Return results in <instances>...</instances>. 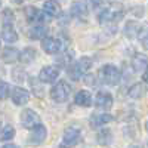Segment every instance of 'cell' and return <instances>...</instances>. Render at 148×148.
I'll return each mask as SVG.
<instances>
[{
    "label": "cell",
    "instance_id": "17",
    "mask_svg": "<svg viewBox=\"0 0 148 148\" xmlns=\"http://www.w3.org/2000/svg\"><path fill=\"white\" fill-rule=\"evenodd\" d=\"M92 95L89 90H79L74 96V102L79 107H90L92 105Z\"/></svg>",
    "mask_w": 148,
    "mask_h": 148
},
{
    "label": "cell",
    "instance_id": "25",
    "mask_svg": "<svg viewBox=\"0 0 148 148\" xmlns=\"http://www.w3.org/2000/svg\"><path fill=\"white\" fill-rule=\"evenodd\" d=\"M14 136H15V129L12 127L10 125H6V126L2 129V132H0V139H2L3 142L10 141Z\"/></svg>",
    "mask_w": 148,
    "mask_h": 148
},
{
    "label": "cell",
    "instance_id": "2",
    "mask_svg": "<svg viewBox=\"0 0 148 148\" xmlns=\"http://www.w3.org/2000/svg\"><path fill=\"white\" fill-rule=\"evenodd\" d=\"M90 67H92V61H90V58L83 56V58H80L79 61H76V62H74L73 65L68 67V74H70V77H71V79L79 80V79H82V77L84 76V74H88V73H89Z\"/></svg>",
    "mask_w": 148,
    "mask_h": 148
},
{
    "label": "cell",
    "instance_id": "12",
    "mask_svg": "<svg viewBox=\"0 0 148 148\" xmlns=\"http://www.w3.org/2000/svg\"><path fill=\"white\" fill-rule=\"evenodd\" d=\"M43 14L47 18H55L61 15V5L56 0H46L43 3Z\"/></svg>",
    "mask_w": 148,
    "mask_h": 148
},
{
    "label": "cell",
    "instance_id": "9",
    "mask_svg": "<svg viewBox=\"0 0 148 148\" xmlns=\"http://www.w3.org/2000/svg\"><path fill=\"white\" fill-rule=\"evenodd\" d=\"M10 98H12V101H14L15 105H25V104L30 101V92H28L27 89L16 86V88L12 89Z\"/></svg>",
    "mask_w": 148,
    "mask_h": 148
},
{
    "label": "cell",
    "instance_id": "5",
    "mask_svg": "<svg viewBox=\"0 0 148 148\" xmlns=\"http://www.w3.org/2000/svg\"><path fill=\"white\" fill-rule=\"evenodd\" d=\"M80 136H82L80 129H77V127L65 129L62 141H61V144H59V148H73V147H76L80 142Z\"/></svg>",
    "mask_w": 148,
    "mask_h": 148
},
{
    "label": "cell",
    "instance_id": "10",
    "mask_svg": "<svg viewBox=\"0 0 148 148\" xmlns=\"http://www.w3.org/2000/svg\"><path fill=\"white\" fill-rule=\"evenodd\" d=\"M47 136V129L45 125H42V123H39V125H36L33 129H31V135H30V142L31 144H42L45 142Z\"/></svg>",
    "mask_w": 148,
    "mask_h": 148
},
{
    "label": "cell",
    "instance_id": "15",
    "mask_svg": "<svg viewBox=\"0 0 148 148\" xmlns=\"http://www.w3.org/2000/svg\"><path fill=\"white\" fill-rule=\"evenodd\" d=\"M141 30L142 27L138 21H127L125 25V36L129 37V39H136L141 34Z\"/></svg>",
    "mask_w": 148,
    "mask_h": 148
},
{
    "label": "cell",
    "instance_id": "13",
    "mask_svg": "<svg viewBox=\"0 0 148 148\" xmlns=\"http://www.w3.org/2000/svg\"><path fill=\"white\" fill-rule=\"evenodd\" d=\"M113 102H114V99L108 92H99L95 98V105L99 110H110L113 107Z\"/></svg>",
    "mask_w": 148,
    "mask_h": 148
},
{
    "label": "cell",
    "instance_id": "11",
    "mask_svg": "<svg viewBox=\"0 0 148 148\" xmlns=\"http://www.w3.org/2000/svg\"><path fill=\"white\" fill-rule=\"evenodd\" d=\"M24 14H25V18L30 21V22H39V24H43L45 21H47V16L43 14V10H39L34 6H27L24 9Z\"/></svg>",
    "mask_w": 148,
    "mask_h": 148
},
{
    "label": "cell",
    "instance_id": "22",
    "mask_svg": "<svg viewBox=\"0 0 148 148\" xmlns=\"http://www.w3.org/2000/svg\"><path fill=\"white\" fill-rule=\"evenodd\" d=\"M36 59V49L34 47H25L22 52H19V59L24 64H30L31 61Z\"/></svg>",
    "mask_w": 148,
    "mask_h": 148
},
{
    "label": "cell",
    "instance_id": "7",
    "mask_svg": "<svg viewBox=\"0 0 148 148\" xmlns=\"http://www.w3.org/2000/svg\"><path fill=\"white\" fill-rule=\"evenodd\" d=\"M59 68L53 65H46L39 73V80L42 83H55L59 77Z\"/></svg>",
    "mask_w": 148,
    "mask_h": 148
},
{
    "label": "cell",
    "instance_id": "26",
    "mask_svg": "<svg viewBox=\"0 0 148 148\" xmlns=\"http://www.w3.org/2000/svg\"><path fill=\"white\" fill-rule=\"evenodd\" d=\"M9 92H10V86L6 82L0 80V99H6Z\"/></svg>",
    "mask_w": 148,
    "mask_h": 148
},
{
    "label": "cell",
    "instance_id": "6",
    "mask_svg": "<svg viewBox=\"0 0 148 148\" xmlns=\"http://www.w3.org/2000/svg\"><path fill=\"white\" fill-rule=\"evenodd\" d=\"M40 123V116L31 108H25L21 113V125L25 129H33L36 125Z\"/></svg>",
    "mask_w": 148,
    "mask_h": 148
},
{
    "label": "cell",
    "instance_id": "3",
    "mask_svg": "<svg viewBox=\"0 0 148 148\" xmlns=\"http://www.w3.org/2000/svg\"><path fill=\"white\" fill-rule=\"evenodd\" d=\"M70 95H71V86L65 80H59L51 89V98L58 104L65 102L70 98Z\"/></svg>",
    "mask_w": 148,
    "mask_h": 148
},
{
    "label": "cell",
    "instance_id": "16",
    "mask_svg": "<svg viewBox=\"0 0 148 148\" xmlns=\"http://www.w3.org/2000/svg\"><path fill=\"white\" fill-rule=\"evenodd\" d=\"M2 39L6 43H15L18 40V33L15 31L12 24H3L2 27Z\"/></svg>",
    "mask_w": 148,
    "mask_h": 148
},
{
    "label": "cell",
    "instance_id": "19",
    "mask_svg": "<svg viewBox=\"0 0 148 148\" xmlns=\"http://www.w3.org/2000/svg\"><path fill=\"white\" fill-rule=\"evenodd\" d=\"M47 34V28L43 25V24H39V25H34L28 30V36L31 37L33 40H42L45 39Z\"/></svg>",
    "mask_w": 148,
    "mask_h": 148
},
{
    "label": "cell",
    "instance_id": "28",
    "mask_svg": "<svg viewBox=\"0 0 148 148\" xmlns=\"http://www.w3.org/2000/svg\"><path fill=\"white\" fill-rule=\"evenodd\" d=\"M3 21H5V24H12V21H14V14H12L10 9H6L3 12Z\"/></svg>",
    "mask_w": 148,
    "mask_h": 148
},
{
    "label": "cell",
    "instance_id": "18",
    "mask_svg": "<svg viewBox=\"0 0 148 148\" xmlns=\"http://www.w3.org/2000/svg\"><path fill=\"white\" fill-rule=\"evenodd\" d=\"M2 59L8 64H14L19 59V51L15 47H6L2 52Z\"/></svg>",
    "mask_w": 148,
    "mask_h": 148
},
{
    "label": "cell",
    "instance_id": "24",
    "mask_svg": "<svg viewBox=\"0 0 148 148\" xmlns=\"http://www.w3.org/2000/svg\"><path fill=\"white\" fill-rule=\"evenodd\" d=\"M111 142H113V135H111V132L108 129H102L99 133H98V144L99 145H110Z\"/></svg>",
    "mask_w": 148,
    "mask_h": 148
},
{
    "label": "cell",
    "instance_id": "21",
    "mask_svg": "<svg viewBox=\"0 0 148 148\" xmlns=\"http://www.w3.org/2000/svg\"><path fill=\"white\" fill-rule=\"evenodd\" d=\"M132 67L135 71H144L145 67H147V56L144 53H138V55H135L133 59H132Z\"/></svg>",
    "mask_w": 148,
    "mask_h": 148
},
{
    "label": "cell",
    "instance_id": "14",
    "mask_svg": "<svg viewBox=\"0 0 148 148\" xmlns=\"http://www.w3.org/2000/svg\"><path fill=\"white\" fill-rule=\"evenodd\" d=\"M88 5H86L84 0H77V2H74L71 5V15L74 18H86V15H88Z\"/></svg>",
    "mask_w": 148,
    "mask_h": 148
},
{
    "label": "cell",
    "instance_id": "23",
    "mask_svg": "<svg viewBox=\"0 0 148 148\" xmlns=\"http://www.w3.org/2000/svg\"><path fill=\"white\" fill-rule=\"evenodd\" d=\"M144 92H145L144 84H142V83H135V84L132 86V88L129 89L127 95L132 98V99H139V98L144 95Z\"/></svg>",
    "mask_w": 148,
    "mask_h": 148
},
{
    "label": "cell",
    "instance_id": "29",
    "mask_svg": "<svg viewBox=\"0 0 148 148\" xmlns=\"http://www.w3.org/2000/svg\"><path fill=\"white\" fill-rule=\"evenodd\" d=\"M2 148H18L16 145H14V144H6V145H3Z\"/></svg>",
    "mask_w": 148,
    "mask_h": 148
},
{
    "label": "cell",
    "instance_id": "32",
    "mask_svg": "<svg viewBox=\"0 0 148 148\" xmlns=\"http://www.w3.org/2000/svg\"><path fill=\"white\" fill-rule=\"evenodd\" d=\"M0 46H2V45H0Z\"/></svg>",
    "mask_w": 148,
    "mask_h": 148
},
{
    "label": "cell",
    "instance_id": "1",
    "mask_svg": "<svg viewBox=\"0 0 148 148\" xmlns=\"http://www.w3.org/2000/svg\"><path fill=\"white\" fill-rule=\"evenodd\" d=\"M99 76H101V80L105 84H108V86H117L120 83V80H121V70L117 65L107 64V65H104L99 70Z\"/></svg>",
    "mask_w": 148,
    "mask_h": 148
},
{
    "label": "cell",
    "instance_id": "30",
    "mask_svg": "<svg viewBox=\"0 0 148 148\" xmlns=\"http://www.w3.org/2000/svg\"><path fill=\"white\" fill-rule=\"evenodd\" d=\"M129 148H141V147H139V145H136V144H135V145H130Z\"/></svg>",
    "mask_w": 148,
    "mask_h": 148
},
{
    "label": "cell",
    "instance_id": "27",
    "mask_svg": "<svg viewBox=\"0 0 148 148\" xmlns=\"http://www.w3.org/2000/svg\"><path fill=\"white\" fill-rule=\"evenodd\" d=\"M102 5H104V0H89V6L88 8L96 10V9H102Z\"/></svg>",
    "mask_w": 148,
    "mask_h": 148
},
{
    "label": "cell",
    "instance_id": "31",
    "mask_svg": "<svg viewBox=\"0 0 148 148\" xmlns=\"http://www.w3.org/2000/svg\"><path fill=\"white\" fill-rule=\"evenodd\" d=\"M0 8H2V0H0Z\"/></svg>",
    "mask_w": 148,
    "mask_h": 148
},
{
    "label": "cell",
    "instance_id": "8",
    "mask_svg": "<svg viewBox=\"0 0 148 148\" xmlns=\"http://www.w3.org/2000/svg\"><path fill=\"white\" fill-rule=\"evenodd\" d=\"M42 49L47 55H55L62 51V42L55 37H45L42 39Z\"/></svg>",
    "mask_w": 148,
    "mask_h": 148
},
{
    "label": "cell",
    "instance_id": "20",
    "mask_svg": "<svg viewBox=\"0 0 148 148\" xmlns=\"http://www.w3.org/2000/svg\"><path fill=\"white\" fill-rule=\"evenodd\" d=\"M111 120H113V117L107 113L93 114L92 119H90V125H92V127H101V126H105L107 123H110Z\"/></svg>",
    "mask_w": 148,
    "mask_h": 148
},
{
    "label": "cell",
    "instance_id": "4",
    "mask_svg": "<svg viewBox=\"0 0 148 148\" xmlns=\"http://www.w3.org/2000/svg\"><path fill=\"white\" fill-rule=\"evenodd\" d=\"M123 15H125V12L120 8H105L98 14V21H99V24H113L120 21Z\"/></svg>",
    "mask_w": 148,
    "mask_h": 148
}]
</instances>
